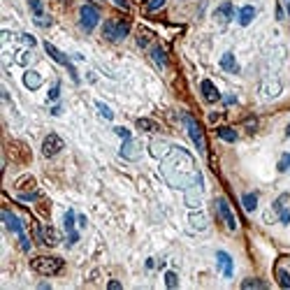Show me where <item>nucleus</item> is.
Wrapping results in <instances>:
<instances>
[{
  "mask_svg": "<svg viewBox=\"0 0 290 290\" xmlns=\"http://www.w3.org/2000/svg\"><path fill=\"white\" fill-rule=\"evenodd\" d=\"M216 135L223 139V142H237V130H232V128H228V125H223V128H218L216 130Z\"/></svg>",
  "mask_w": 290,
  "mask_h": 290,
  "instance_id": "obj_23",
  "label": "nucleus"
},
{
  "mask_svg": "<svg viewBox=\"0 0 290 290\" xmlns=\"http://www.w3.org/2000/svg\"><path fill=\"white\" fill-rule=\"evenodd\" d=\"M21 82H23V86H26L28 91H37L42 86V74L37 72V70H26L23 77H21Z\"/></svg>",
  "mask_w": 290,
  "mask_h": 290,
  "instance_id": "obj_16",
  "label": "nucleus"
},
{
  "mask_svg": "<svg viewBox=\"0 0 290 290\" xmlns=\"http://www.w3.org/2000/svg\"><path fill=\"white\" fill-rule=\"evenodd\" d=\"M163 5H165V0H151V2H149V12H155V10H160V7H163Z\"/></svg>",
  "mask_w": 290,
  "mask_h": 290,
  "instance_id": "obj_42",
  "label": "nucleus"
},
{
  "mask_svg": "<svg viewBox=\"0 0 290 290\" xmlns=\"http://www.w3.org/2000/svg\"><path fill=\"white\" fill-rule=\"evenodd\" d=\"M290 170V154H283V158L279 160V172H288Z\"/></svg>",
  "mask_w": 290,
  "mask_h": 290,
  "instance_id": "obj_38",
  "label": "nucleus"
},
{
  "mask_svg": "<svg viewBox=\"0 0 290 290\" xmlns=\"http://www.w3.org/2000/svg\"><path fill=\"white\" fill-rule=\"evenodd\" d=\"M202 200H205V181H200V184L184 190V202H186L188 209H200Z\"/></svg>",
  "mask_w": 290,
  "mask_h": 290,
  "instance_id": "obj_6",
  "label": "nucleus"
},
{
  "mask_svg": "<svg viewBox=\"0 0 290 290\" xmlns=\"http://www.w3.org/2000/svg\"><path fill=\"white\" fill-rule=\"evenodd\" d=\"M114 133L121 137V139H130V137H133V135H130V130H128V128H121V125H119V128H114Z\"/></svg>",
  "mask_w": 290,
  "mask_h": 290,
  "instance_id": "obj_40",
  "label": "nucleus"
},
{
  "mask_svg": "<svg viewBox=\"0 0 290 290\" xmlns=\"http://www.w3.org/2000/svg\"><path fill=\"white\" fill-rule=\"evenodd\" d=\"M63 267H65V260L56 258V256H37L31 260V270L42 276H56V274H61Z\"/></svg>",
  "mask_w": 290,
  "mask_h": 290,
  "instance_id": "obj_2",
  "label": "nucleus"
},
{
  "mask_svg": "<svg viewBox=\"0 0 290 290\" xmlns=\"http://www.w3.org/2000/svg\"><path fill=\"white\" fill-rule=\"evenodd\" d=\"M276 281H279L281 288H290V274L283 270V267H279V270H276Z\"/></svg>",
  "mask_w": 290,
  "mask_h": 290,
  "instance_id": "obj_28",
  "label": "nucleus"
},
{
  "mask_svg": "<svg viewBox=\"0 0 290 290\" xmlns=\"http://www.w3.org/2000/svg\"><path fill=\"white\" fill-rule=\"evenodd\" d=\"M42 241H44V246H56L61 239H58V232L53 228H44V232H42Z\"/></svg>",
  "mask_w": 290,
  "mask_h": 290,
  "instance_id": "obj_22",
  "label": "nucleus"
},
{
  "mask_svg": "<svg viewBox=\"0 0 290 290\" xmlns=\"http://www.w3.org/2000/svg\"><path fill=\"white\" fill-rule=\"evenodd\" d=\"M286 133H288V135H290V125H288V130H286Z\"/></svg>",
  "mask_w": 290,
  "mask_h": 290,
  "instance_id": "obj_49",
  "label": "nucleus"
},
{
  "mask_svg": "<svg viewBox=\"0 0 290 290\" xmlns=\"http://www.w3.org/2000/svg\"><path fill=\"white\" fill-rule=\"evenodd\" d=\"M33 58H35V56H33V51H31V49H21V51H17V63H19L21 68H26V65H31V63H33Z\"/></svg>",
  "mask_w": 290,
  "mask_h": 290,
  "instance_id": "obj_26",
  "label": "nucleus"
},
{
  "mask_svg": "<svg viewBox=\"0 0 290 290\" xmlns=\"http://www.w3.org/2000/svg\"><path fill=\"white\" fill-rule=\"evenodd\" d=\"M235 19V7H232V2H221L216 10V21L218 23H230V21Z\"/></svg>",
  "mask_w": 290,
  "mask_h": 290,
  "instance_id": "obj_17",
  "label": "nucleus"
},
{
  "mask_svg": "<svg viewBox=\"0 0 290 290\" xmlns=\"http://www.w3.org/2000/svg\"><path fill=\"white\" fill-rule=\"evenodd\" d=\"M77 221H79V228H84V225H86V216H82V214L77 216Z\"/></svg>",
  "mask_w": 290,
  "mask_h": 290,
  "instance_id": "obj_46",
  "label": "nucleus"
},
{
  "mask_svg": "<svg viewBox=\"0 0 290 290\" xmlns=\"http://www.w3.org/2000/svg\"><path fill=\"white\" fill-rule=\"evenodd\" d=\"M200 91H202V98L207 100L209 104H214L221 100V93H218V88L214 86V82L211 79H205V82L200 84Z\"/></svg>",
  "mask_w": 290,
  "mask_h": 290,
  "instance_id": "obj_15",
  "label": "nucleus"
},
{
  "mask_svg": "<svg viewBox=\"0 0 290 290\" xmlns=\"http://www.w3.org/2000/svg\"><path fill=\"white\" fill-rule=\"evenodd\" d=\"M95 109L102 114V119H107V121H114V112H112V109H109L104 102H100V100H98V102H95Z\"/></svg>",
  "mask_w": 290,
  "mask_h": 290,
  "instance_id": "obj_29",
  "label": "nucleus"
},
{
  "mask_svg": "<svg viewBox=\"0 0 290 290\" xmlns=\"http://www.w3.org/2000/svg\"><path fill=\"white\" fill-rule=\"evenodd\" d=\"M184 123H186V130H188L190 142L195 144V149L200 151V154H205V151H207V144H205V133H202L200 123H197V121L190 114H184Z\"/></svg>",
  "mask_w": 290,
  "mask_h": 290,
  "instance_id": "obj_5",
  "label": "nucleus"
},
{
  "mask_svg": "<svg viewBox=\"0 0 290 290\" xmlns=\"http://www.w3.org/2000/svg\"><path fill=\"white\" fill-rule=\"evenodd\" d=\"M128 33H130V23L121 19H109L102 26V37L107 42H121L128 37Z\"/></svg>",
  "mask_w": 290,
  "mask_h": 290,
  "instance_id": "obj_3",
  "label": "nucleus"
},
{
  "mask_svg": "<svg viewBox=\"0 0 290 290\" xmlns=\"http://www.w3.org/2000/svg\"><path fill=\"white\" fill-rule=\"evenodd\" d=\"M58 95H61V84L56 82L51 86V91H49V102H56V100H58Z\"/></svg>",
  "mask_w": 290,
  "mask_h": 290,
  "instance_id": "obj_37",
  "label": "nucleus"
},
{
  "mask_svg": "<svg viewBox=\"0 0 290 290\" xmlns=\"http://www.w3.org/2000/svg\"><path fill=\"white\" fill-rule=\"evenodd\" d=\"M42 232H44V228H42L40 223H33V239H35L37 244H44V241H42Z\"/></svg>",
  "mask_w": 290,
  "mask_h": 290,
  "instance_id": "obj_36",
  "label": "nucleus"
},
{
  "mask_svg": "<svg viewBox=\"0 0 290 290\" xmlns=\"http://www.w3.org/2000/svg\"><path fill=\"white\" fill-rule=\"evenodd\" d=\"M151 58H154V63L160 68V70H165L167 68V53L163 51V47L154 44V47H151Z\"/></svg>",
  "mask_w": 290,
  "mask_h": 290,
  "instance_id": "obj_21",
  "label": "nucleus"
},
{
  "mask_svg": "<svg viewBox=\"0 0 290 290\" xmlns=\"http://www.w3.org/2000/svg\"><path fill=\"white\" fill-rule=\"evenodd\" d=\"M256 19V7L253 5H244L241 10L237 12V21H239V26H251V21Z\"/></svg>",
  "mask_w": 290,
  "mask_h": 290,
  "instance_id": "obj_19",
  "label": "nucleus"
},
{
  "mask_svg": "<svg viewBox=\"0 0 290 290\" xmlns=\"http://www.w3.org/2000/svg\"><path fill=\"white\" fill-rule=\"evenodd\" d=\"M265 223H274V221H276V216H274V214H272V211H265Z\"/></svg>",
  "mask_w": 290,
  "mask_h": 290,
  "instance_id": "obj_44",
  "label": "nucleus"
},
{
  "mask_svg": "<svg viewBox=\"0 0 290 290\" xmlns=\"http://www.w3.org/2000/svg\"><path fill=\"white\" fill-rule=\"evenodd\" d=\"M28 5H31V10L35 17H44V10H42V2L40 0H28Z\"/></svg>",
  "mask_w": 290,
  "mask_h": 290,
  "instance_id": "obj_35",
  "label": "nucleus"
},
{
  "mask_svg": "<svg viewBox=\"0 0 290 290\" xmlns=\"http://www.w3.org/2000/svg\"><path fill=\"white\" fill-rule=\"evenodd\" d=\"M35 23L47 28V26H51V19H49V17H35Z\"/></svg>",
  "mask_w": 290,
  "mask_h": 290,
  "instance_id": "obj_43",
  "label": "nucleus"
},
{
  "mask_svg": "<svg viewBox=\"0 0 290 290\" xmlns=\"http://www.w3.org/2000/svg\"><path fill=\"white\" fill-rule=\"evenodd\" d=\"M165 286L167 288H176V286H179V276H176V272H165Z\"/></svg>",
  "mask_w": 290,
  "mask_h": 290,
  "instance_id": "obj_33",
  "label": "nucleus"
},
{
  "mask_svg": "<svg viewBox=\"0 0 290 290\" xmlns=\"http://www.w3.org/2000/svg\"><path fill=\"white\" fill-rule=\"evenodd\" d=\"M17 40H19V42H23V44H26L28 49H33V47L37 44V40H35L33 35H26V33H21V35H17Z\"/></svg>",
  "mask_w": 290,
  "mask_h": 290,
  "instance_id": "obj_34",
  "label": "nucleus"
},
{
  "mask_svg": "<svg viewBox=\"0 0 290 290\" xmlns=\"http://www.w3.org/2000/svg\"><path fill=\"white\" fill-rule=\"evenodd\" d=\"M17 188H19V193L23 190V188H35V179H33L31 174L21 176V181H17Z\"/></svg>",
  "mask_w": 290,
  "mask_h": 290,
  "instance_id": "obj_30",
  "label": "nucleus"
},
{
  "mask_svg": "<svg viewBox=\"0 0 290 290\" xmlns=\"http://www.w3.org/2000/svg\"><path fill=\"white\" fill-rule=\"evenodd\" d=\"M63 146H65L63 137L56 135V133H49V135L42 139V155L44 158H53V155H58L63 151Z\"/></svg>",
  "mask_w": 290,
  "mask_h": 290,
  "instance_id": "obj_7",
  "label": "nucleus"
},
{
  "mask_svg": "<svg viewBox=\"0 0 290 290\" xmlns=\"http://www.w3.org/2000/svg\"><path fill=\"white\" fill-rule=\"evenodd\" d=\"M241 205L246 211H256L258 209V195L256 193H246V195H241Z\"/></svg>",
  "mask_w": 290,
  "mask_h": 290,
  "instance_id": "obj_24",
  "label": "nucleus"
},
{
  "mask_svg": "<svg viewBox=\"0 0 290 290\" xmlns=\"http://www.w3.org/2000/svg\"><path fill=\"white\" fill-rule=\"evenodd\" d=\"M279 221L283 225H290V211L288 209H279Z\"/></svg>",
  "mask_w": 290,
  "mask_h": 290,
  "instance_id": "obj_39",
  "label": "nucleus"
},
{
  "mask_svg": "<svg viewBox=\"0 0 290 290\" xmlns=\"http://www.w3.org/2000/svg\"><path fill=\"white\" fill-rule=\"evenodd\" d=\"M142 154V144L137 142V139H123V146H121V155H123L125 160H137Z\"/></svg>",
  "mask_w": 290,
  "mask_h": 290,
  "instance_id": "obj_14",
  "label": "nucleus"
},
{
  "mask_svg": "<svg viewBox=\"0 0 290 290\" xmlns=\"http://www.w3.org/2000/svg\"><path fill=\"white\" fill-rule=\"evenodd\" d=\"M286 200H288V195H286V193H283L281 197H276V200H274V209H276V211H279V209H283V205H286Z\"/></svg>",
  "mask_w": 290,
  "mask_h": 290,
  "instance_id": "obj_41",
  "label": "nucleus"
},
{
  "mask_svg": "<svg viewBox=\"0 0 290 290\" xmlns=\"http://www.w3.org/2000/svg\"><path fill=\"white\" fill-rule=\"evenodd\" d=\"M40 193H37V190H35V188H33V190H28V193H19V200L21 202H35V200H40Z\"/></svg>",
  "mask_w": 290,
  "mask_h": 290,
  "instance_id": "obj_32",
  "label": "nucleus"
},
{
  "mask_svg": "<svg viewBox=\"0 0 290 290\" xmlns=\"http://www.w3.org/2000/svg\"><path fill=\"white\" fill-rule=\"evenodd\" d=\"M216 262H218V270L225 279H232L235 274V262H232V256L225 253V251H216Z\"/></svg>",
  "mask_w": 290,
  "mask_h": 290,
  "instance_id": "obj_11",
  "label": "nucleus"
},
{
  "mask_svg": "<svg viewBox=\"0 0 290 290\" xmlns=\"http://www.w3.org/2000/svg\"><path fill=\"white\" fill-rule=\"evenodd\" d=\"M216 211H218V216H221V221L228 225V230L235 232L237 230V221H235V214H232V209H230L225 197H216Z\"/></svg>",
  "mask_w": 290,
  "mask_h": 290,
  "instance_id": "obj_10",
  "label": "nucleus"
},
{
  "mask_svg": "<svg viewBox=\"0 0 290 290\" xmlns=\"http://www.w3.org/2000/svg\"><path fill=\"white\" fill-rule=\"evenodd\" d=\"M42 47H44V51L49 53V56H51L53 61H56V63H61L63 68H68V72L72 74V79H74V82H79V77H77V70L72 68V63H70V58H68V56H65V53H63L61 49H56V47H53L51 42H42Z\"/></svg>",
  "mask_w": 290,
  "mask_h": 290,
  "instance_id": "obj_8",
  "label": "nucleus"
},
{
  "mask_svg": "<svg viewBox=\"0 0 290 290\" xmlns=\"http://www.w3.org/2000/svg\"><path fill=\"white\" fill-rule=\"evenodd\" d=\"M98 21H100V14L95 10L93 5H82V10H79V23H82V28L86 33H91L98 26Z\"/></svg>",
  "mask_w": 290,
  "mask_h": 290,
  "instance_id": "obj_9",
  "label": "nucleus"
},
{
  "mask_svg": "<svg viewBox=\"0 0 290 290\" xmlns=\"http://www.w3.org/2000/svg\"><path fill=\"white\" fill-rule=\"evenodd\" d=\"M221 70H225L230 74H237L239 72V65H237V58L232 51H225L221 56Z\"/></svg>",
  "mask_w": 290,
  "mask_h": 290,
  "instance_id": "obj_18",
  "label": "nucleus"
},
{
  "mask_svg": "<svg viewBox=\"0 0 290 290\" xmlns=\"http://www.w3.org/2000/svg\"><path fill=\"white\" fill-rule=\"evenodd\" d=\"M170 149H172V144H167V142H151L149 144V154L154 155L155 160H163Z\"/></svg>",
  "mask_w": 290,
  "mask_h": 290,
  "instance_id": "obj_20",
  "label": "nucleus"
},
{
  "mask_svg": "<svg viewBox=\"0 0 290 290\" xmlns=\"http://www.w3.org/2000/svg\"><path fill=\"white\" fill-rule=\"evenodd\" d=\"M188 223H190V228L197 230V232H202V230L209 228V218L205 211H200V209H190V214H188Z\"/></svg>",
  "mask_w": 290,
  "mask_h": 290,
  "instance_id": "obj_12",
  "label": "nucleus"
},
{
  "mask_svg": "<svg viewBox=\"0 0 290 290\" xmlns=\"http://www.w3.org/2000/svg\"><path fill=\"white\" fill-rule=\"evenodd\" d=\"M281 91H283V82L281 79H267L260 86V95L262 98H279Z\"/></svg>",
  "mask_w": 290,
  "mask_h": 290,
  "instance_id": "obj_13",
  "label": "nucleus"
},
{
  "mask_svg": "<svg viewBox=\"0 0 290 290\" xmlns=\"http://www.w3.org/2000/svg\"><path fill=\"white\" fill-rule=\"evenodd\" d=\"M0 218H2L5 228L10 230V232H14V235L19 237L21 249H23V251H31V241H28V237H26V232H23V223H21V218H19V216H14V214H12V211H7V209H2V214H0Z\"/></svg>",
  "mask_w": 290,
  "mask_h": 290,
  "instance_id": "obj_4",
  "label": "nucleus"
},
{
  "mask_svg": "<svg viewBox=\"0 0 290 290\" xmlns=\"http://www.w3.org/2000/svg\"><path fill=\"white\" fill-rule=\"evenodd\" d=\"M116 2H119V5H121V7H125V0H116Z\"/></svg>",
  "mask_w": 290,
  "mask_h": 290,
  "instance_id": "obj_47",
  "label": "nucleus"
},
{
  "mask_svg": "<svg viewBox=\"0 0 290 290\" xmlns=\"http://www.w3.org/2000/svg\"><path fill=\"white\" fill-rule=\"evenodd\" d=\"M74 218H77V214H74V211H68V214H65V218H63L68 235H70V232H74Z\"/></svg>",
  "mask_w": 290,
  "mask_h": 290,
  "instance_id": "obj_31",
  "label": "nucleus"
},
{
  "mask_svg": "<svg viewBox=\"0 0 290 290\" xmlns=\"http://www.w3.org/2000/svg\"><path fill=\"white\" fill-rule=\"evenodd\" d=\"M107 288H109V290H121V283H119V281H109V283H107Z\"/></svg>",
  "mask_w": 290,
  "mask_h": 290,
  "instance_id": "obj_45",
  "label": "nucleus"
},
{
  "mask_svg": "<svg viewBox=\"0 0 290 290\" xmlns=\"http://www.w3.org/2000/svg\"><path fill=\"white\" fill-rule=\"evenodd\" d=\"M137 128H139V130H146V133H155V130H158V123L151 121V119H137Z\"/></svg>",
  "mask_w": 290,
  "mask_h": 290,
  "instance_id": "obj_27",
  "label": "nucleus"
},
{
  "mask_svg": "<svg viewBox=\"0 0 290 290\" xmlns=\"http://www.w3.org/2000/svg\"><path fill=\"white\" fill-rule=\"evenodd\" d=\"M160 174L167 181V186L176 188V190H186V188L205 181L202 172L197 170L195 158L190 155V151L174 144L167 151L165 158L160 160Z\"/></svg>",
  "mask_w": 290,
  "mask_h": 290,
  "instance_id": "obj_1",
  "label": "nucleus"
},
{
  "mask_svg": "<svg viewBox=\"0 0 290 290\" xmlns=\"http://www.w3.org/2000/svg\"><path fill=\"white\" fill-rule=\"evenodd\" d=\"M241 288L244 290H265L267 288V283L260 279H244L241 281Z\"/></svg>",
  "mask_w": 290,
  "mask_h": 290,
  "instance_id": "obj_25",
  "label": "nucleus"
},
{
  "mask_svg": "<svg viewBox=\"0 0 290 290\" xmlns=\"http://www.w3.org/2000/svg\"><path fill=\"white\" fill-rule=\"evenodd\" d=\"M288 14H290V0H288Z\"/></svg>",
  "mask_w": 290,
  "mask_h": 290,
  "instance_id": "obj_48",
  "label": "nucleus"
}]
</instances>
